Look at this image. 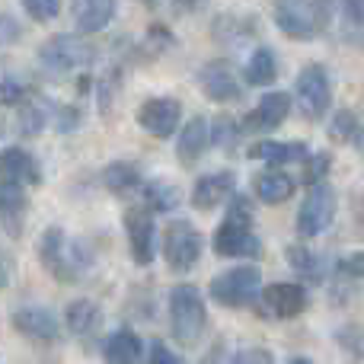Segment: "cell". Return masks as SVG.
<instances>
[{
	"instance_id": "2e32d148",
	"label": "cell",
	"mask_w": 364,
	"mask_h": 364,
	"mask_svg": "<svg viewBox=\"0 0 364 364\" xmlns=\"http://www.w3.org/2000/svg\"><path fill=\"white\" fill-rule=\"evenodd\" d=\"M10 323L19 336L36 342H55L61 336V323H58V316L48 307H19L10 316Z\"/></svg>"
},
{
	"instance_id": "484cf974",
	"label": "cell",
	"mask_w": 364,
	"mask_h": 364,
	"mask_svg": "<svg viewBox=\"0 0 364 364\" xmlns=\"http://www.w3.org/2000/svg\"><path fill=\"white\" fill-rule=\"evenodd\" d=\"M102 186L115 195H125V192H132V188L141 186V170L134 164L115 160V164H109L106 170H102Z\"/></svg>"
},
{
	"instance_id": "d6986e66",
	"label": "cell",
	"mask_w": 364,
	"mask_h": 364,
	"mask_svg": "<svg viewBox=\"0 0 364 364\" xmlns=\"http://www.w3.org/2000/svg\"><path fill=\"white\" fill-rule=\"evenodd\" d=\"M208 144H211V128H208V122L201 119V115H195L192 122H186L179 132V141H176V157L182 166H192L201 160V154L208 151Z\"/></svg>"
},
{
	"instance_id": "5bb4252c",
	"label": "cell",
	"mask_w": 364,
	"mask_h": 364,
	"mask_svg": "<svg viewBox=\"0 0 364 364\" xmlns=\"http://www.w3.org/2000/svg\"><path fill=\"white\" fill-rule=\"evenodd\" d=\"M291 106H294V96L272 90V93H265L262 100L256 102V109L243 119V128L246 132H259V134L275 132V128L291 115Z\"/></svg>"
},
{
	"instance_id": "ffe728a7",
	"label": "cell",
	"mask_w": 364,
	"mask_h": 364,
	"mask_svg": "<svg viewBox=\"0 0 364 364\" xmlns=\"http://www.w3.org/2000/svg\"><path fill=\"white\" fill-rule=\"evenodd\" d=\"M70 13L80 32H102L115 16V0H70Z\"/></svg>"
},
{
	"instance_id": "83f0119b",
	"label": "cell",
	"mask_w": 364,
	"mask_h": 364,
	"mask_svg": "<svg viewBox=\"0 0 364 364\" xmlns=\"http://www.w3.org/2000/svg\"><path fill=\"white\" fill-rule=\"evenodd\" d=\"M144 201L151 211H173L179 205V188L170 182H147L144 186Z\"/></svg>"
},
{
	"instance_id": "cb8c5ba5",
	"label": "cell",
	"mask_w": 364,
	"mask_h": 364,
	"mask_svg": "<svg viewBox=\"0 0 364 364\" xmlns=\"http://www.w3.org/2000/svg\"><path fill=\"white\" fill-rule=\"evenodd\" d=\"M64 323H68V329L74 336H93L102 323V310H100V304L80 297V301L68 304V310H64Z\"/></svg>"
},
{
	"instance_id": "d590c367",
	"label": "cell",
	"mask_w": 364,
	"mask_h": 364,
	"mask_svg": "<svg viewBox=\"0 0 364 364\" xmlns=\"http://www.w3.org/2000/svg\"><path fill=\"white\" fill-rule=\"evenodd\" d=\"M26 90L13 80H0V106H13V102H23Z\"/></svg>"
},
{
	"instance_id": "603a6c76",
	"label": "cell",
	"mask_w": 364,
	"mask_h": 364,
	"mask_svg": "<svg viewBox=\"0 0 364 364\" xmlns=\"http://www.w3.org/2000/svg\"><path fill=\"white\" fill-rule=\"evenodd\" d=\"M252 188H256V198L262 205H282L294 195V179L288 173H278V170H269V173H259L252 179Z\"/></svg>"
},
{
	"instance_id": "ab89813d",
	"label": "cell",
	"mask_w": 364,
	"mask_h": 364,
	"mask_svg": "<svg viewBox=\"0 0 364 364\" xmlns=\"http://www.w3.org/2000/svg\"><path fill=\"white\" fill-rule=\"evenodd\" d=\"M355 144H358V151L364 154V125L358 128V134H355Z\"/></svg>"
},
{
	"instance_id": "e0dca14e",
	"label": "cell",
	"mask_w": 364,
	"mask_h": 364,
	"mask_svg": "<svg viewBox=\"0 0 364 364\" xmlns=\"http://www.w3.org/2000/svg\"><path fill=\"white\" fill-rule=\"evenodd\" d=\"M233 188H237V176H233L230 170L208 173V176H201L198 182H195L192 208H198V211H214L218 205H224V201L230 198Z\"/></svg>"
},
{
	"instance_id": "e575fe53",
	"label": "cell",
	"mask_w": 364,
	"mask_h": 364,
	"mask_svg": "<svg viewBox=\"0 0 364 364\" xmlns=\"http://www.w3.org/2000/svg\"><path fill=\"white\" fill-rule=\"evenodd\" d=\"M339 272L348 278H364V250L361 252H352V256H346L339 262Z\"/></svg>"
},
{
	"instance_id": "3957f363",
	"label": "cell",
	"mask_w": 364,
	"mask_h": 364,
	"mask_svg": "<svg viewBox=\"0 0 364 364\" xmlns=\"http://www.w3.org/2000/svg\"><path fill=\"white\" fill-rule=\"evenodd\" d=\"M262 294V272L256 265H237L211 278V301L220 307H250Z\"/></svg>"
},
{
	"instance_id": "5b68a950",
	"label": "cell",
	"mask_w": 364,
	"mask_h": 364,
	"mask_svg": "<svg viewBox=\"0 0 364 364\" xmlns=\"http://www.w3.org/2000/svg\"><path fill=\"white\" fill-rule=\"evenodd\" d=\"M336 208H339V195H336V188L329 186L326 179L314 182L310 192H307V198L301 201V211H297V233H301L304 240L326 233L336 220Z\"/></svg>"
},
{
	"instance_id": "44dd1931",
	"label": "cell",
	"mask_w": 364,
	"mask_h": 364,
	"mask_svg": "<svg viewBox=\"0 0 364 364\" xmlns=\"http://www.w3.org/2000/svg\"><path fill=\"white\" fill-rule=\"evenodd\" d=\"M252 160H265L272 166H284V164H297V160H307V144L301 141H259L250 151Z\"/></svg>"
},
{
	"instance_id": "ba28073f",
	"label": "cell",
	"mask_w": 364,
	"mask_h": 364,
	"mask_svg": "<svg viewBox=\"0 0 364 364\" xmlns=\"http://www.w3.org/2000/svg\"><path fill=\"white\" fill-rule=\"evenodd\" d=\"M201 233L188 220H173L164 230V259L173 272H192L201 259Z\"/></svg>"
},
{
	"instance_id": "b9f144b4",
	"label": "cell",
	"mask_w": 364,
	"mask_h": 364,
	"mask_svg": "<svg viewBox=\"0 0 364 364\" xmlns=\"http://www.w3.org/2000/svg\"><path fill=\"white\" fill-rule=\"evenodd\" d=\"M141 4H147V6H160L164 0H141Z\"/></svg>"
},
{
	"instance_id": "277c9868",
	"label": "cell",
	"mask_w": 364,
	"mask_h": 364,
	"mask_svg": "<svg viewBox=\"0 0 364 364\" xmlns=\"http://www.w3.org/2000/svg\"><path fill=\"white\" fill-rule=\"evenodd\" d=\"M329 0H316V4H307V0H278L275 6V23L278 29H284L288 36L301 38V42H310V38L320 36V29L329 19Z\"/></svg>"
},
{
	"instance_id": "f1b7e54d",
	"label": "cell",
	"mask_w": 364,
	"mask_h": 364,
	"mask_svg": "<svg viewBox=\"0 0 364 364\" xmlns=\"http://www.w3.org/2000/svg\"><path fill=\"white\" fill-rule=\"evenodd\" d=\"M355 134H358V119H355V112H348V109L336 112L333 122H329V138L346 144V141H355Z\"/></svg>"
},
{
	"instance_id": "4dcf8cb0",
	"label": "cell",
	"mask_w": 364,
	"mask_h": 364,
	"mask_svg": "<svg viewBox=\"0 0 364 364\" xmlns=\"http://www.w3.org/2000/svg\"><path fill=\"white\" fill-rule=\"evenodd\" d=\"M23 4V10L29 13L32 19H38V23H51V19H58V13H61V0H19Z\"/></svg>"
},
{
	"instance_id": "8992f818",
	"label": "cell",
	"mask_w": 364,
	"mask_h": 364,
	"mask_svg": "<svg viewBox=\"0 0 364 364\" xmlns=\"http://www.w3.org/2000/svg\"><path fill=\"white\" fill-rule=\"evenodd\" d=\"M93 45L87 42L83 36H51L48 42L38 48V61H42L45 70L51 74H70V70H80L90 68L93 61Z\"/></svg>"
},
{
	"instance_id": "8d00e7d4",
	"label": "cell",
	"mask_w": 364,
	"mask_h": 364,
	"mask_svg": "<svg viewBox=\"0 0 364 364\" xmlns=\"http://www.w3.org/2000/svg\"><path fill=\"white\" fill-rule=\"evenodd\" d=\"M147 358H151L154 364H179L182 361L173 348L164 346V342H151V355H147Z\"/></svg>"
},
{
	"instance_id": "836d02e7",
	"label": "cell",
	"mask_w": 364,
	"mask_h": 364,
	"mask_svg": "<svg viewBox=\"0 0 364 364\" xmlns=\"http://www.w3.org/2000/svg\"><path fill=\"white\" fill-rule=\"evenodd\" d=\"M19 36H23V29H19L16 19H13L10 13H0V45L19 42Z\"/></svg>"
},
{
	"instance_id": "ac0fdd59",
	"label": "cell",
	"mask_w": 364,
	"mask_h": 364,
	"mask_svg": "<svg viewBox=\"0 0 364 364\" xmlns=\"http://www.w3.org/2000/svg\"><path fill=\"white\" fill-rule=\"evenodd\" d=\"M0 179L19 182V186H38L42 182V170H38L36 157L23 147H6L0 154Z\"/></svg>"
},
{
	"instance_id": "4fadbf2b",
	"label": "cell",
	"mask_w": 364,
	"mask_h": 364,
	"mask_svg": "<svg viewBox=\"0 0 364 364\" xmlns=\"http://www.w3.org/2000/svg\"><path fill=\"white\" fill-rule=\"evenodd\" d=\"M259 297L265 301V314H272L275 320H294L307 310V288L294 282H275L262 288Z\"/></svg>"
},
{
	"instance_id": "30bf717a",
	"label": "cell",
	"mask_w": 364,
	"mask_h": 364,
	"mask_svg": "<svg viewBox=\"0 0 364 364\" xmlns=\"http://www.w3.org/2000/svg\"><path fill=\"white\" fill-rule=\"evenodd\" d=\"M134 119H138V125L144 128L147 134H154V138H170L182 122V106L173 96H157V100L141 102Z\"/></svg>"
},
{
	"instance_id": "f35d334b",
	"label": "cell",
	"mask_w": 364,
	"mask_h": 364,
	"mask_svg": "<svg viewBox=\"0 0 364 364\" xmlns=\"http://www.w3.org/2000/svg\"><path fill=\"white\" fill-rule=\"evenodd\" d=\"M6 284H10V269H6V262L0 259V291H4Z\"/></svg>"
},
{
	"instance_id": "60d3db41",
	"label": "cell",
	"mask_w": 364,
	"mask_h": 364,
	"mask_svg": "<svg viewBox=\"0 0 364 364\" xmlns=\"http://www.w3.org/2000/svg\"><path fill=\"white\" fill-rule=\"evenodd\" d=\"M195 4H198V0H176V6H179V10H192Z\"/></svg>"
},
{
	"instance_id": "9c48e42d",
	"label": "cell",
	"mask_w": 364,
	"mask_h": 364,
	"mask_svg": "<svg viewBox=\"0 0 364 364\" xmlns=\"http://www.w3.org/2000/svg\"><path fill=\"white\" fill-rule=\"evenodd\" d=\"M214 252L224 259H259L262 256V243L252 233V224H240V220L224 218V224L214 230L211 240Z\"/></svg>"
},
{
	"instance_id": "f546056e",
	"label": "cell",
	"mask_w": 364,
	"mask_h": 364,
	"mask_svg": "<svg viewBox=\"0 0 364 364\" xmlns=\"http://www.w3.org/2000/svg\"><path fill=\"white\" fill-rule=\"evenodd\" d=\"M237 138H240V125L233 119H227V115H220V119L214 122V128H211V144L224 147V151H233Z\"/></svg>"
},
{
	"instance_id": "4316f807",
	"label": "cell",
	"mask_w": 364,
	"mask_h": 364,
	"mask_svg": "<svg viewBox=\"0 0 364 364\" xmlns=\"http://www.w3.org/2000/svg\"><path fill=\"white\" fill-rule=\"evenodd\" d=\"M284 256H288L291 269H294L297 275H304L307 282H323V278H326L323 259L316 256L314 250H307V246H288V250H284Z\"/></svg>"
},
{
	"instance_id": "9a60e30c",
	"label": "cell",
	"mask_w": 364,
	"mask_h": 364,
	"mask_svg": "<svg viewBox=\"0 0 364 364\" xmlns=\"http://www.w3.org/2000/svg\"><path fill=\"white\" fill-rule=\"evenodd\" d=\"M26 214H29V195H26V186L0 179V227H4V233L10 240L23 237Z\"/></svg>"
},
{
	"instance_id": "d6a6232c",
	"label": "cell",
	"mask_w": 364,
	"mask_h": 364,
	"mask_svg": "<svg viewBox=\"0 0 364 364\" xmlns=\"http://www.w3.org/2000/svg\"><path fill=\"white\" fill-rule=\"evenodd\" d=\"M45 125V112L38 106H23L19 109V132L23 134H38Z\"/></svg>"
},
{
	"instance_id": "1f68e13d",
	"label": "cell",
	"mask_w": 364,
	"mask_h": 364,
	"mask_svg": "<svg viewBox=\"0 0 364 364\" xmlns=\"http://www.w3.org/2000/svg\"><path fill=\"white\" fill-rule=\"evenodd\" d=\"M329 166H333V157H329L326 151L323 154H314V157L307 160V166H304V182L307 186H314V182H323L329 173Z\"/></svg>"
},
{
	"instance_id": "d4e9b609",
	"label": "cell",
	"mask_w": 364,
	"mask_h": 364,
	"mask_svg": "<svg viewBox=\"0 0 364 364\" xmlns=\"http://www.w3.org/2000/svg\"><path fill=\"white\" fill-rule=\"evenodd\" d=\"M278 77V61L272 48H256L243 68V83L246 87H269Z\"/></svg>"
},
{
	"instance_id": "7402d4cb",
	"label": "cell",
	"mask_w": 364,
	"mask_h": 364,
	"mask_svg": "<svg viewBox=\"0 0 364 364\" xmlns=\"http://www.w3.org/2000/svg\"><path fill=\"white\" fill-rule=\"evenodd\" d=\"M102 358L115 364H134L144 358V342L132 333V329H119L102 342Z\"/></svg>"
},
{
	"instance_id": "52a82bcc",
	"label": "cell",
	"mask_w": 364,
	"mask_h": 364,
	"mask_svg": "<svg viewBox=\"0 0 364 364\" xmlns=\"http://www.w3.org/2000/svg\"><path fill=\"white\" fill-rule=\"evenodd\" d=\"M294 102L307 119H323L333 106V87L323 64H307L294 80Z\"/></svg>"
},
{
	"instance_id": "7c38bea8",
	"label": "cell",
	"mask_w": 364,
	"mask_h": 364,
	"mask_svg": "<svg viewBox=\"0 0 364 364\" xmlns=\"http://www.w3.org/2000/svg\"><path fill=\"white\" fill-rule=\"evenodd\" d=\"M198 87L211 102H237L243 96V83L227 61H211L198 70Z\"/></svg>"
},
{
	"instance_id": "7a4b0ae2",
	"label": "cell",
	"mask_w": 364,
	"mask_h": 364,
	"mask_svg": "<svg viewBox=\"0 0 364 364\" xmlns=\"http://www.w3.org/2000/svg\"><path fill=\"white\" fill-rule=\"evenodd\" d=\"M208 326V310L198 288L179 284L170 291V329L179 346H195Z\"/></svg>"
},
{
	"instance_id": "74e56055",
	"label": "cell",
	"mask_w": 364,
	"mask_h": 364,
	"mask_svg": "<svg viewBox=\"0 0 364 364\" xmlns=\"http://www.w3.org/2000/svg\"><path fill=\"white\" fill-rule=\"evenodd\" d=\"M237 361H272V352H265V348H243L237 355Z\"/></svg>"
},
{
	"instance_id": "8fae6325",
	"label": "cell",
	"mask_w": 364,
	"mask_h": 364,
	"mask_svg": "<svg viewBox=\"0 0 364 364\" xmlns=\"http://www.w3.org/2000/svg\"><path fill=\"white\" fill-rule=\"evenodd\" d=\"M125 233H128V246H132V259L138 265H151L154 262V240H157L151 208H128Z\"/></svg>"
},
{
	"instance_id": "6da1fadb",
	"label": "cell",
	"mask_w": 364,
	"mask_h": 364,
	"mask_svg": "<svg viewBox=\"0 0 364 364\" xmlns=\"http://www.w3.org/2000/svg\"><path fill=\"white\" fill-rule=\"evenodd\" d=\"M36 252H38L45 269H48L58 282H68V284L77 282V278H83L90 269H93V256L83 250V243L70 240L61 227H48V230L42 233V240H38Z\"/></svg>"
}]
</instances>
